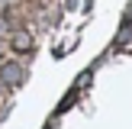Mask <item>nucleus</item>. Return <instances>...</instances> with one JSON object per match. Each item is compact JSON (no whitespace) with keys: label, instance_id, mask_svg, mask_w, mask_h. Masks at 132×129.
Here are the masks:
<instances>
[{"label":"nucleus","instance_id":"obj_1","mask_svg":"<svg viewBox=\"0 0 132 129\" xmlns=\"http://www.w3.org/2000/svg\"><path fill=\"white\" fill-rule=\"evenodd\" d=\"M23 81H26V68L19 61H3V64H0V84H6V87H19Z\"/></svg>","mask_w":132,"mask_h":129},{"label":"nucleus","instance_id":"obj_2","mask_svg":"<svg viewBox=\"0 0 132 129\" xmlns=\"http://www.w3.org/2000/svg\"><path fill=\"white\" fill-rule=\"evenodd\" d=\"M13 49H16V52H32V36L23 32V29L13 32Z\"/></svg>","mask_w":132,"mask_h":129},{"label":"nucleus","instance_id":"obj_3","mask_svg":"<svg viewBox=\"0 0 132 129\" xmlns=\"http://www.w3.org/2000/svg\"><path fill=\"white\" fill-rule=\"evenodd\" d=\"M6 32H10V23H6V19L0 16V36H6Z\"/></svg>","mask_w":132,"mask_h":129},{"label":"nucleus","instance_id":"obj_4","mask_svg":"<svg viewBox=\"0 0 132 129\" xmlns=\"http://www.w3.org/2000/svg\"><path fill=\"white\" fill-rule=\"evenodd\" d=\"M126 23H132V3H129V10H126Z\"/></svg>","mask_w":132,"mask_h":129},{"label":"nucleus","instance_id":"obj_5","mask_svg":"<svg viewBox=\"0 0 132 129\" xmlns=\"http://www.w3.org/2000/svg\"><path fill=\"white\" fill-rule=\"evenodd\" d=\"M13 3V0H0V10H6V6H10Z\"/></svg>","mask_w":132,"mask_h":129},{"label":"nucleus","instance_id":"obj_6","mask_svg":"<svg viewBox=\"0 0 132 129\" xmlns=\"http://www.w3.org/2000/svg\"><path fill=\"white\" fill-rule=\"evenodd\" d=\"M0 55H3V39H0Z\"/></svg>","mask_w":132,"mask_h":129}]
</instances>
